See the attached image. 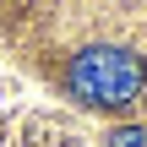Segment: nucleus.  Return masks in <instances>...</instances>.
Wrapping results in <instances>:
<instances>
[{
    "instance_id": "obj_2",
    "label": "nucleus",
    "mask_w": 147,
    "mask_h": 147,
    "mask_svg": "<svg viewBox=\"0 0 147 147\" xmlns=\"http://www.w3.org/2000/svg\"><path fill=\"white\" fill-rule=\"evenodd\" d=\"M115 147H142V131H131V125H125V131H115Z\"/></svg>"
},
{
    "instance_id": "obj_1",
    "label": "nucleus",
    "mask_w": 147,
    "mask_h": 147,
    "mask_svg": "<svg viewBox=\"0 0 147 147\" xmlns=\"http://www.w3.org/2000/svg\"><path fill=\"white\" fill-rule=\"evenodd\" d=\"M142 82H147L142 55H131V49H120V44H93V49H82V55L71 60V71H65V87H71L87 109H125V104L142 93Z\"/></svg>"
}]
</instances>
